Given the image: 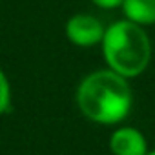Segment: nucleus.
I'll use <instances>...</instances> for the list:
<instances>
[{
  "label": "nucleus",
  "instance_id": "f257e3e1",
  "mask_svg": "<svg viewBox=\"0 0 155 155\" xmlns=\"http://www.w3.org/2000/svg\"><path fill=\"white\" fill-rule=\"evenodd\" d=\"M130 79L113 69H97L86 75L77 88V104L82 115L97 124H119L133 106Z\"/></svg>",
  "mask_w": 155,
  "mask_h": 155
},
{
  "label": "nucleus",
  "instance_id": "f03ea898",
  "mask_svg": "<svg viewBox=\"0 0 155 155\" xmlns=\"http://www.w3.org/2000/svg\"><path fill=\"white\" fill-rule=\"evenodd\" d=\"M102 55L110 69L135 79L151 60V42L142 26L124 18L110 24L102 37Z\"/></svg>",
  "mask_w": 155,
  "mask_h": 155
},
{
  "label": "nucleus",
  "instance_id": "7ed1b4c3",
  "mask_svg": "<svg viewBox=\"0 0 155 155\" xmlns=\"http://www.w3.org/2000/svg\"><path fill=\"white\" fill-rule=\"evenodd\" d=\"M106 28L102 22L88 13H79L73 15L66 22V37L71 44L79 48H91L102 42Z\"/></svg>",
  "mask_w": 155,
  "mask_h": 155
},
{
  "label": "nucleus",
  "instance_id": "20e7f679",
  "mask_svg": "<svg viewBox=\"0 0 155 155\" xmlns=\"http://www.w3.org/2000/svg\"><path fill=\"white\" fill-rule=\"evenodd\" d=\"M110 151L113 155H146L148 140L140 130L133 126H122L111 133Z\"/></svg>",
  "mask_w": 155,
  "mask_h": 155
},
{
  "label": "nucleus",
  "instance_id": "39448f33",
  "mask_svg": "<svg viewBox=\"0 0 155 155\" xmlns=\"http://www.w3.org/2000/svg\"><path fill=\"white\" fill-rule=\"evenodd\" d=\"M120 8L128 20L142 28L155 24V0H124Z\"/></svg>",
  "mask_w": 155,
  "mask_h": 155
},
{
  "label": "nucleus",
  "instance_id": "423d86ee",
  "mask_svg": "<svg viewBox=\"0 0 155 155\" xmlns=\"http://www.w3.org/2000/svg\"><path fill=\"white\" fill-rule=\"evenodd\" d=\"M11 108V86L6 73L0 68V115H4Z\"/></svg>",
  "mask_w": 155,
  "mask_h": 155
},
{
  "label": "nucleus",
  "instance_id": "0eeeda50",
  "mask_svg": "<svg viewBox=\"0 0 155 155\" xmlns=\"http://www.w3.org/2000/svg\"><path fill=\"white\" fill-rule=\"evenodd\" d=\"M91 2L101 9H117L122 6L124 0H91Z\"/></svg>",
  "mask_w": 155,
  "mask_h": 155
},
{
  "label": "nucleus",
  "instance_id": "6e6552de",
  "mask_svg": "<svg viewBox=\"0 0 155 155\" xmlns=\"http://www.w3.org/2000/svg\"><path fill=\"white\" fill-rule=\"evenodd\" d=\"M146 155H155V150H148V153Z\"/></svg>",
  "mask_w": 155,
  "mask_h": 155
}]
</instances>
